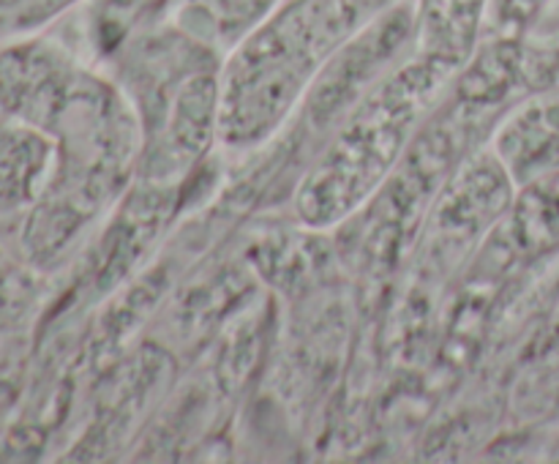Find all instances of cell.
Here are the masks:
<instances>
[{
	"instance_id": "obj_9",
	"label": "cell",
	"mask_w": 559,
	"mask_h": 464,
	"mask_svg": "<svg viewBox=\"0 0 559 464\" xmlns=\"http://www.w3.org/2000/svg\"><path fill=\"white\" fill-rule=\"evenodd\" d=\"M175 0H96L93 38L104 52H118L134 33L153 25L156 14L173 9Z\"/></svg>"
},
{
	"instance_id": "obj_1",
	"label": "cell",
	"mask_w": 559,
	"mask_h": 464,
	"mask_svg": "<svg viewBox=\"0 0 559 464\" xmlns=\"http://www.w3.org/2000/svg\"><path fill=\"white\" fill-rule=\"evenodd\" d=\"M399 0H284L224 55L218 145H265L304 107L333 55Z\"/></svg>"
},
{
	"instance_id": "obj_10",
	"label": "cell",
	"mask_w": 559,
	"mask_h": 464,
	"mask_svg": "<svg viewBox=\"0 0 559 464\" xmlns=\"http://www.w3.org/2000/svg\"><path fill=\"white\" fill-rule=\"evenodd\" d=\"M549 0H491L486 36H524Z\"/></svg>"
},
{
	"instance_id": "obj_3",
	"label": "cell",
	"mask_w": 559,
	"mask_h": 464,
	"mask_svg": "<svg viewBox=\"0 0 559 464\" xmlns=\"http://www.w3.org/2000/svg\"><path fill=\"white\" fill-rule=\"evenodd\" d=\"M115 55L140 120V169L153 180L183 175L218 142L224 55L173 20L142 27Z\"/></svg>"
},
{
	"instance_id": "obj_2",
	"label": "cell",
	"mask_w": 559,
	"mask_h": 464,
	"mask_svg": "<svg viewBox=\"0 0 559 464\" xmlns=\"http://www.w3.org/2000/svg\"><path fill=\"white\" fill-rule=\"evenodd\" d=\"M456 76L448 66L409 49L331 129L295 189L298 222L322 233L364 211L402 167Z\"/></svg>"
},
{
	"instance_id": "obj_11",
	"label": "cell",
	"mask_w": 559,
	"mask_h": 464,
	"mask_svg": "<svg viewBox=\"0 0 559 464\" xmlns=\"http://www.w3.org/2000/svg\"><path fill=\"white\" fill-rule=\"evenodd\" d=\"M524 36L544 38V41H559V0H549L538 14L535 25Z\"/></svg>"
},
{
	"instance_id": "obj_4",
	"label": "cell",
	"mask_w": 559,
	"mask_h": 464,
	"mask_svg": "<svg viewBox=\"0 0 559 464\" xmlns=\"http://www.w3.org/2000/svg\"><path fill=\"white\" fill-rule=\"evenodd\" d=\"M413 5L396 3L338 49L300 107L309 123L331 131L347 109L413 49Z\"/></svg>"
},
{
	"instance_id": "obj_5",
	"label": "cell",
	"mask_w": 559,
	"mask_h": 464,
	"mask_svg": "<svg viewBox=\"0 0 559 464\" xmlns=\"http://www.w3.org/2000/svg\"><path fill=\"white\" fill-rule=\"evenodd\" d=\"M480 265L491 276L511 267H530L559 254V169L516 189L511 207L486 235Z\"/></svg>"
},
{
	"instance_id": "obj_8",
	"label": "cell",
	"mask_w": 559,
	"mask_h": 464,
	"mask_svg": "<svg viewBox=\"0 0 559 464\" xmlns=\"http://www.w3.org/2000/svg\"><path fill=\"white\" fill-rule=\"evenodd\" d=\"M284 0H175L169 20L197 41L227 55L262 25Z\"/></svg>"
},
{
	"instance_id": "obj_12",
	"label": "cell",
	"mask_w": 559,
	"mask_h": 464,
	"mask_svg": "<svg viewBox=\"0 0 559 464\" xmlns=\"http://www.w3.org/2000/svg\"><path fill=\"white\" fill-rule=\"evenodd\" d=\"M555 322H557V331H559V306H557V317H555Z\"/></svg>"
},
{
	"instance_id": "obj_6",
	"label": "cell",
	"mask_w": 559,
	"mask_h": 464,
	"mask_svg": "<svg viewBox=\"0 0 559 464\" xmlns=\"http://www.w3.org/2000/svg\"><path fill=\"white\" fill-rule=\"evenodd\" d=\"M489 151L516 189L559 169V93L519 98L497 120Z\"/></svg>"
},
{
	"instance_id": "obj_7",
	"label": "cell",
	"mask_w": 559,
	"mask_h": 464,
	"mask_svg": "<svg viewBox=\"0 0 559 464\" xmlns=\"http://www.w3.org/2000/svg\"><path fill=\"white\" fill-rule=\"evenodd\" d=\"M489 11L491 0H415L413 52L459 74L484 41Z\"/></svg>"
}]
</instances>
